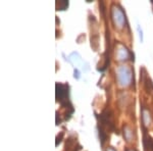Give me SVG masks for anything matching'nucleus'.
Instances as JSON below:
<instances>
[{
  "label": "nucleus",
  "mask_w": 153,
  "mask_h": 151,
  "mask_svg": "<svg viewBox=\"0 0 153 151\" xmlns=\"http://www.w3.org/2000/svg\"><path fill=\"white\" fill-rule=\"evenodd\" d=\"M56 95H57V98H58V100L60 101L61 104H63V100L68 101V86L61 85V84H56Z\"/></svg>",
  "instance_id": "obj_1"
}]
</instances>
